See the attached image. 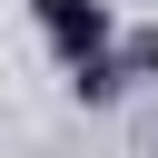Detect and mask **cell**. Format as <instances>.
<instances>
[{"mask_svg":"<svg viewBox=\"0 0 158 158\" xmlns=\"http://www.w3.org/2000/svg\"><path fill=\"white\" fill-rule=\"evenodd\" d=\"M69 89H79L89 109H109V99L128 89V69H118V49H109V59H79V69H69Z\"/></svg>","mask_w":158,"mask_h":158,"instance_id":"2","label":"cell"},{"mask_svg":"<svg viewBox=\"0 0 158 158\" xmlns=\"http://www.w3.org/2000/svg\"><path fill=\"white\" fill-rule=\"evenodd\" d=\"M30 20H40V40L59 49V69H79V59H109V40H118L109 0H30Z\"/></svg>","mask_w":158,"mask_h":158,"instance_id":"1","label":"cell"},{"mask_svg":"<svg viewBox=\"0 0 158 158\" xmlns=\"http://www.w3.org/2000/svg\"><path fill=\"white\" fill-rule=\"evenodd\" d=\"M118 69H158V30H138V40H118Z\"/></svg>","mask_w":158,"mask_h":158,"instance_id":"3","label":"cell"}]
</instances>
